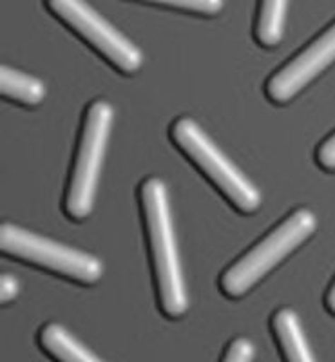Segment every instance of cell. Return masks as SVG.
Here are the masks:
<instances>
[{
	"label": "cell",
	"mask_w": 335,
	"mask_h": 362,
	"mask_svg": "<svg viewBox=\"0 0 335 362\" xmlns=\"http://www.w3.org/2000/svg\"><path fill=\"white\" fill-rule=\"evenodd\" d=\"M327 306L331 313H335V281H334V284H331V288L328 290Z\"/></svg>",
	"instance_id": "2e32d148"
},
{
	"label": "cell",
	"mask_w": 335,
	"mask_h": 362,
	"mask_svg": "<svg viewBox=\"0 0 335 362\" xmlns=\"http://www.w3.org/2000/svg\"><path fill=\"white\" fill-rule=\"evenodd\" d=\"M272 329L286 362H315L298 313L281 308L272 317Z\"/></svg>",
	"instance_id": "ba28073f"
},
{
	"label": "cell",
	"mask_w": 335,
	"mask_h": 362,
	"mask_svg": "<svg viewBox=\"0 0 335 362\" xmlns=\"http://www.w3.org/2000/svg\"><path fill=\"white\" fill-rule=\"evenodd\" d=\"M319 165L327 170H335V132L317 148Z\"/></svg>",
	"instance_id": "5bb4252c"
},
{
	"label": "cell",
	"mask_w": 335,
	"mask_h": 362,
	"mask_svg": "<svg viewBox=\"0 0 335 362\" xmlns=\"http://www.w3.org/2000/svg\"><path fill=\"white\" fill-rule=\"evenodd\" d=\"M140 203L160 306L167 317L178 319L189 310V297L174 234L169 190L163 180H145L140 187Z\"/></svg>",
	"instance_id": "6da1fadb"
},
{
	"label": "cell",
	"mask_w": 335,
	"mask_h": 362,
	"mask_svg": "<svg viewBox=\"0 0 335 362\" xmlns=\"http://www.w3.org/2000/svg\"><path fill=\"white\" fill-rule=\"evenodd\" d=\"M0 89L4 98L22 105H38L46 98V86L40 80L9 66L0 71Z\"/></svg>",
	"instance_id": "30bf717a"
},
{
	"label": "cell",
	"mask_w": 335,
	"mask_h": 362,
	"mask_svg": "<svg viewBox=\"0 0 335 362\" xmlns=\"http://www.w3.org/2000/svg\"><path fill=\"white\" fill-rule=\"evenodd\" d=\"M46 6L120 73L133 74L141 69V51L86 0H46Z\"/></svg>",
	"instance_id": "8992f818"
},
{
	"label": "cell",
	"mask_w": 335,
	"mask_h": 362,
	"mask_svg": "<svg viewBox=\"0 0 335 362\" xmlns=\"http://www.w3.org/2000/svg\"><path fill=\"white\" fill-rule=\"evenodd\" d=\"M254 355H256V348L252 342L249 339L240 337L228 344L221 362H254Z\"/></svg>",
	"instance_id": "4fadbf2b"
},
{
	"label": "cell",
	"mask_w": 335,
	"mask_h": 362,
	"mask_svg": "<svg viewBox=\"0 0 335 362\" xmlns=\"http://www.w3.org/2000/svg\"><path fill=\"white\" fill-rule=\"evenodd\" d=\"M18 290H20L18 288V281L13 276L4 274L2 279H0V300H2V305H8V303L17 299Z\"/></svg>",
	"instance_id": "9a60e30c"
},
{
	"label": "cell",
	"mask_w": 335,
	"mask_h": 362,
	"mask_svg": "<svg viewBox=\"0 0 335 362\" xmlns=\"http://www.w3.org/2000/svg\"><path fill=\"white\" fill-rule=\"evenodd\" d=\"M335 62V22L266 82V96L274 103H286L312 80Z\"/></svg>",
	"instance_id": "52a82bcc"
},
{
	"label": "cell",
	"mask_w": 335,
	"mask_h": 362,
	"mask_svg": "<svg viewBox=\"0 0 335 362\" xmlns=\"http://www.w3.org/2000/svg\"><path fill=\"white\" fill-rule=\"evenodd\" d=\"M174 144L191 158L212 185L243 214H252L261 205V192L245 176L230 158L208 138V134L192 118H180L170 129Z\"/></svg>",
	"instance_id": "277c9868"
},
{
	"label": "cell",
	"mask_w": 335,
	"mask_h": 362,
	"mask_svg": "<svg viewBox=\"0 0 335 362\" xmlns=\"http://www.w3.org/2000/svg\"><path fill=\"white\" fill-rule=\"evenodd\" d=\"M315 228L317 218L312 210H295L225 272L220 279L221 292L234 299L250 292L269 272L301 247Z\"/></svg>",
	"instance_id": "7a4b0ae2"
},
{
	"label": "cell",
	"mask_w": 335,
	"mask_h": 362,
	"mask_svg": "<svg viewBox=\"0 0 335 362\" xmlns=\"http://www.w3.org/2000/svg\"><path fill=\"white\" fill-rule=\"evenodd\" d=\"M290 0H261L256 18V40L263 47H276L283 40Z\"/></svg>",
	"instance_id": "8fae6325"
},
{
	"label": "cell",
	"mask_w": 335,
	"mask_h": 362,
	"mask_svg": "<svg viewBox=\"0 0 335 362\" xmlns=\"http://www.w3.org/2000/svg\"><path fill=\"white\" fill-rule=\"evenodd\" d=\"M140 2L167 6V8L194 13V15H205V17H214L221 13L225 6V0H140Z\"/></svg>",
	"instance_id": "7c38bea8"
},
{
	"label": "cell",
	"mask_w": 335,
	"mask_h": 362,
	"mask_svg": "<svg viewBox=\"0 0 335 362\" xmlns=\"http://www.w3.org/2000/svg\"><path fill=\"white\" fill-rule=\"evenodd\" d=\"M112 122H114V109L105 100L93 102L83 116L78 151L67 185L66 202H64L66 214L75 221L89 218L93 212Z\"/></svg>",
	"instance_id": "3957f363"
},
{
	"label": "cell",
	"mask_w": 335,
	"mask_h": 362,
	"mask_svg": "<svg viewBox=\"0 0 335 362\" xmlns=\"http://www.w3.org/2000/svg\"><path fill=\"white\" fill-rule=\"evenodd\" d=\"M40 346L58 362H104L71 335L62 325L51 322L40 329Z\"/></svg>",
	"instance_id": "9c48e42d"
},
{
	"label": "cell",
	"mask_w": 335,
	"mask_h": 362,
	"mask_svg": "<svg viewBox=\"0 0 335 362\" xmlns=\"http://www.w3.org/2000/svg\"><path fill=\"white\" fill-rule=\"evenodd\" d=\"M0 248L11 257L37 264L44 270H49L80 284H95L104 276V264L95 255L58 243L35 232L24 230L11 223L2 225Z\"/></svg>",
	"instance_id": "5b68a950"
}]
</instances>
